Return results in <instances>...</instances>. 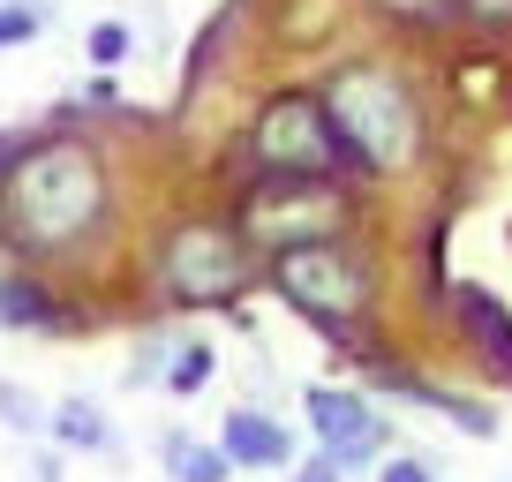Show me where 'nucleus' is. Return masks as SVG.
<instances>
[{
    "instance_id": "2",
    "label": "nucleus",
    "mask_w": 512,
    "mask_h": 482,
    "mask_svg": "<svg viewBox=\"0 0 512 482\" xmlns=\"http://www.w3.org/2000/svg\"><path fill=\"white\" fill-rule=\"evenodd\" d=\"M317 106L332 121L339 159L362 166V174H392V166H407L422 151V106L392 68H369V61L339 68L317 91Z\"/></svg>"
},
{
    "instance_id": "1",
    "label": "nucleus",
    "mask_w": 512,
    "mask_h": 482,
    "mask_svg": "<svg viewBox=\"0 0 512 482\" xmlns=\"http://www.w3.org/2000/svg\"><path fill=\"white\" fill-rule=\"evenodd\" d=\"M98 211H106V174L76 136H46V144L16 151L0 166V226L31 257L38 249H76Z\"/></svg>"
},
{
    "instance_id": "8",
    "label": "nucleus",
    "mask_w": 512,
    "mask_h": 482,
    "mask_svg": "<svg viewBox=\"0 0 512 482\" xmlns=\"http://www.w3.org/2000/svg\"><path fill=\"white\" fill-rule=\"evenodd\" d=\"M219 460L226 467H287L294 437L279 430L272 415H256V407H234V415L219 422Z\"/></svg>"
},
{
    "instance_id": "4",
    "label": "nucleus",
    "mask_w": 512,
    "mask_h": 482,
    "mask_svg": "<svg viewBox=\"0 0 512 482\" xmlns=\"http://www.w3.org/2000/svg\"><path fill=\"white\" fill-rule=\"evenodd\" d=\"M249 151H256V166H264V181H332L339 166H347L339 144H332V121H324V106L309 91H287V98H272V106L256 113Z\"/></svg>"
},
{
    "instance_id": "14",
    "label": "nucleus",
    "mask_w": 512,
    "mask_h": 482,
    "mask_svg": "<svg viewBox=\"0 0 512 482\" xmlns=\"http://www.w3.org/2000/svg\"><path fill=\"white\" fill-rule=\"evenodd\" d=\"M211 362H219L211 347H181V362H174V377H166V385H174V392H196V385L211 377Z\"/></svg>"
},
{
    "instance_id": "16",
    "label": "nucleus",
    "mask_w": 512,
    "mask_h": 482,
    "mask_svg": "<svg viewBox=\"0 0 512 482\" xmlns=\"http://www.w3.org/2000/svg\"><path fill=\"white\" fill-rule=\"evenodd\" d=\"M377 8H384V16H400V23H437L452 0H377Z\"/></svg>"
},
{
    "instance_id": "20",
    "label": "nucleus",
    "mask_w": 512,
    "mask_h": 482,
    "mask_svg": "<svg viewBox=\"0 0 512 482\" xmlns=\"http://www.w3.org/2000/svg\"><path fill=\"white\" fill-rule=\"evenodd\" d=\"M0 151H8V136H0Z\"/></svg>"
},
{
    "instance_id": "17",
    "label": "nucleus",
    "mask_w": 512,
    "mask_h": 482,
    "mask_svg": "<svg viewBox=\"0 0 512 482\" xmlns=\"http://www.w3.org/2000/svg\"><path fill=\"white\" fill-rule=\"evenodd\" d=\"M452 8H467L475 23H512V0H452Z\"/></svg>"
},
{
    "instance_id": "12",
    "label": "nucleus",
    "mask_w": 512,
    "mask_h": 482,
    "mask_svg": "<svg viewBox=\"0 0 512 482\" xmlns=\"http://www.w3.org/2000/svg\"><path fill=\"white\" fill-rule=\"evenodd\" d=\"M467 317H475V339L497 354V377H512V332H505V317H497V302L490 294H467Z\"/></svg>"
},
{
    "instance_id": "9",
    "label": "nucleus",
    "mask_w": 512,
    "mask_h": 482,
    "mask_svg": "<svg viewBox=\"0 0 512 482\" xmlns=\"http://www.w3.org/2000/svg\"><path fill=\"white\" fill-rule=\"evenodd\" d=\"M0 324H8V332H53V294L46 287H31V279L23 272H0Z\"/></svg>"
},
{
    "instance_id": "11",
    "label": "nucleus",
    "mask_w": 512,
    "mask_h": 482,
    "mask_svg": "<svg viewBox=\"0 0 512 482\" xmlns=\"http://www.w3.org/2000/svg\"><path fill=\"white\" fill-rule=\"evenodd\" d=\"M166 467H174V482H226L219 445H196V437H166Z\"/></svg>"
},
{
    "instance_id": "15",
    "label": "nucleus",
    "mask_w": 512,
    "mask_h": 482,
    "mask_svg": "<svg viewBox=\"0 0 512 482\" xmlns=\"http://www.w3.org/2000/svg\"><path fill=\"white\" fill-rule=\"evenodd\" d=\"M121 53H128V31H121V23H91V61L113 68Z\"/></svg>"
},
{
    "instance_id": "6",
    "label": "nucleus",
    "mask_w": 512,
    "mask_h": 482,
    "mask_svg": "<svg viewBox=\"0 0 512 482\" xmlns=\"http://www.w3.org/2000/svg\"><path fill=\"white\" fill-rule=\"evenodd\" d=\"M234 234L272 241V257L309 249V241H339V189L332 181H256Z\"/></svg>"
},
{
    "instance_id": "3",
    "label": "nucleus",
    "mask_w": 512,
    "mask_h": 482,
    "mask_svg": "<svg viewBox=\"0 0 512 482\" xmlns=\"http://www.w3.org/2000/svg\"><path fill=\"white\" fill-rule=\"evenodd\" d=\"M159 287L174 294L181 309L234 302V294L249 287V241H241L234 226H219V219L181 226V234L166 241V257H159Z\"/></svg>"
},
{
    "instance_id": "10",
    "label": "nucleus",
    "mask_w": 512,
    "mask_h": 482,
    "mask_svg": "<svg viewBox=\"0 0 512 482\" xmlns=\"http://www.w3.org/2000/svg\"><path fill=\"white\" fill-rule=\"evenodd\" d=\"M53 437H61V445H76V452H106V445H113L106 415H98L91 400H61V407H53Z\"/></svg>"
},
{
    "instance_id": "18",
    "label": "nucleus",
    "mask_w": 512,
    "mask_h": 482,
    "mask_svg": "<svg viewBox=\"0 0 512 482\" xmlns=\"http://www.w3.org/2000/svg\"><path fill=\"white\" fill-rule=\"evenodd\" d=\"M384 482H437V475H430L422 460H407V452H400V460H384Z\"/></svg>"
},
{
    "instance_id": "13",
    "label": "nucleus",
    "mask_w": 512,
    "mask_h": 482,
    "mask_svg": "<svg viewBox=\"0 0 512 482\" xmlns=\"http://www.w3.org/2000/svg\"><path fill=\"white\" fill-rule=\"evenodd\" d=\"M53 23V0H0V46H23Z\"/></svg>"
},
{
    "instance_id": "19",
    "label": "nucleus",
    "mask_w": 512,
    "mask_h": 482,
    "mask_svg": "<svg viewBox=\"0 0 512 482\" xmlns=\"http://www.w3.org/2000/svg\"><path fill=\"white\" fill-rule=\"evenodd\" d=\"M294 482H339V467L332 460H309V467H294Z\"/></svg>"
},
{
    "instance_id": "5",
    "label": "nucleus",
    "mask_w": 512,
    "mask_h": 482,
    "mask_svg": "<svg viewBox=\"0 0 512 482\" xmlns=\"http://www.w3.org/2000/svg\"><path fill=\"white\" fill-rule=\"evenodd\" d=\"M272 287L317 324H347V317L369 309V272L347 241H309V249L272 257Z\"/></svg>"
},
{
    "instance_id": "7",
    "label": "nucleus",
    "mask_w": 512,
    "mask_h": 482,
    "mask_svg": "<svg viewBox=\"0 0 512 482\" xmlns=\"http://www.w3.org/2000/svg\"><path fill=\"white\" fill-rule=\"evenodd\" d=\"M309 430H317V460H332L339 475L347 467H362V460H377L384 452V422H377V407L362 400V392H339V385H309Z\"/></svg>"
}]
</instances>
